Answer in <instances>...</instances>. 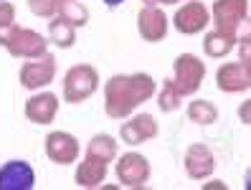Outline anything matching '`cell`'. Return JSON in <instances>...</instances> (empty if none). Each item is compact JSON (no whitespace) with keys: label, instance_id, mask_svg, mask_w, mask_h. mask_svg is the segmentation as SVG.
Here are the masks:
<instances>
[{"label":"cell","instance_id":"6da1fadb","mask_svg":"<svg viewBox=\"0 0 251 190\" xmlns=\"http://www.w3.org/2000/svg\"><path fill=\"white\" fill-rule=\"evenodd\" d=\"M155 94V81L150 74H117L104 86V109L112 119H125L142 101Z\"/></svg>","mask_w":251,"mask_h":190},{"label":"cell","instance_id":"7a4b0ae2","mask_svg":"<svg viewBox=\"0 0 251 190\" xmlns=\"http://www.w3.org/2000/svg\"><path fill=\"white\" fill-rule=\"evenodd\" d=\"M0 46H5L10 56L16 58H38L43 53H49V41L41 33L31 31V28L10 25L0 33Z\"/></svg>","mask_w":251,"mask_h":190},{"label":"cell","instance_id":"3957f363","mask_svg":"<svg viewBox=\"0 0 251 190\" xmlns=\"http://www.w3.org/2000/svg\"><path fill=\"white\" fill-rule=\"evenodd\" d=\"M99 86V74L97 69L89 64H79L69 69V74L64 76V99L69 104H79V101H86Z\"/></svg>","mask_w":251,"mask_h":190},{"label":"cell","instance_id":"277c9868","mask_svg":"<svg viewBox=\"0 0 251 190\" xmlns=\"http://www.w3.org/2000/svg\"><path fill=\"white\" fill-rule=\"evenodd\" d=\"M173 71H175V76H173L175 89H178L180 96H188L201 89L203 76H205V64L193 53H180L173 61Z\"/></svg>","mask_w":251,"mask_h":190},{"label":"cell","instance_id":"5b68a950","mask_svg":"<svg viewBox=\"0 0 251 190\" xmlns=\"http://www.w3.org/2000/svg\"><path fill=\"white\" fill-rule=\"evenodd\" d=\"M249 18V0H216L213 3V23L216 31L236 36L239 25Z\"/></svg>","mask_w":251,"mask_h":190},{"label":"cell","instance_id":"8992f818","mask_svg":"<svg viewBox=\"0 0 251 190\" xmlns=\"http://www.w3.org/2000/svg\"><path fill=\"white\" fill-rule=\"evenodd\" d=\"M53 76H56V58L51 53H43L21 69V86L33 92V89H41V86H49Z\"/></svg>","mask_w":251,"mask_h":190},{"label":"cell","instance_id":"52a82bcc","mask_svg":"<svg viewBox=\"0 0 251 190\" xmlns=\"http://www.w3.org/2000/svg\"><path fill=\"white\" fill-rule=\"evenodd\" d=\"M117 178L127 188H145V183L150 180V163L147 157L137 152H127L117 163Z\"/></svg>","mask_w":251,"mask_h":190},{"label":"cell","instance_id":"ba28073f","mask_svg":"<svg viewBox=\"0 0 251 190\" xmlns=\"http://www.w3.org/2000/svg\"><path fill=\"white\" fill-rule=\"evenodd\" d=\"M173 23H175V28H178L180 33L193 36V33H201L203 28L211 23V13H208V8H205L201 0H190V3H185L183 8H178Z\"/></svg>","mask_w":251,"mask_h":190},{"label":"cell","instance_id":"9c48e42d","mask_svg":"<svg viewBox=\"0 0 251 190\" xmlns=\"http://www.w3.org/2000/svg\"><path fill=\"white\" fill-rule=\"evenodd\" d=\"M36 185L33 167L23 160H10L0 167V190H31Z\"/></svg>","mask_w":251,"mask_h":190},{"label":"cell","instance_id":"30bf717a","mask_svg":"<svg viewBox=\"0 0 251 190\" xmlns=\"http://www.w3.org/2000/svg\"><path fill=\"white\" fill-rule=\"evenodd\" d=\"M46 155H49L51 163H56V165L76 163L79 142H76V137L69 135V132H51L46 137Z\"/></svg>","mask_w":251,"mask_h":190},{"label":"cell","instance_id":"8fae6325","mask_svg":"<svg viewBox=\"0 0 251 190\" xmlns=\"http://www.w3.org/2000/svg\"><path fill=\"white\" fill-rule=\"evenodd\" d=\"M216 86L221 92H246L251 86V69L244 64H224L216 71Z\"/></svg>","mask_w":251,"mask_h":190},{"label":"cell","instance_id":"7c38bea8","mask_svg":"<svg viewBox=\"0 0 251 190\" xmlns=\"http://www.w3.org/2000/svg\"><path fill=\"white\" fill-rule=\"evenodd\" d=\"M137 31L145 41H162L168 33V18H165V13L157 10L155 5H147L140 10V16H137Z\"/></svg>","mask_w":251,"mask_h":190},{"label":"cell","instance_id":"4fadbf2b","mask_svg":"<svg viewBox=\"0 0 251 190\" xmlns=\"http://www.w3.org/2000/svg\"><path fill=\"white\" fill-rule=\"evenodd\" d=\"M216 170V157L213 152L205 147V144H190L188 152H185V172L190 175L193 180H203Z\"/></svg>","mask_w":251,"mask_h":190},{"label":"cell","instance_id":"5bb4252c","mask_svg":"<svg viewBox=\"0 0 251 190\" xmlns=\"http://www.w3.org/2000/svg\"><path fill=\"white\" fill-rule=\"evenodd\" d=\"M120 135H122V142H127V144H142L157 135V122L152 114H137L122 124Z\"/></svg>","mask_w":251,"mask_h":190},{"label":"cell","instance_id":"9a60e30c","mask_svg":"<svg viewBox=\"0 0 251 190\" xmlns=\"http://www.w3.org/2000/svg\"><path fill=\"white\" fill-rule=\"evenodd\" d=\"M56 112H58V99L51 92L33 94L31 99L25 101V117L33 124H49V122H53Z\"/></svg>","mask_w":251,"mask_h":190},{"label":"cell","instance_id":"2e32d148","mask_svg":"<svg viewBox=\"0 0 251 190\" xmlns=\"http://www.w3.org/2000/svg\"><path fill=\"white\" fill-rule=\"evenodd\" d=\"M74 178H76L79 188H97V185L104 183V178H107V163H104V160H99V157L86 155L84 163H79Z\"/></svg>","mask_w":251,"mask_h":190},{"label":"cell","instance_id":"e0dca14e","mask_svg":"<svg viewBox=\"0 0 251 190\" xmlns=\"http://www.w3.org/2000/svg\"><path fill=\"white\" fill-rule=\"evenodd\" d=\"M233 43H236V36L211 31V33H205V38H203V48H205V53H208L211 58H224L233 48Z\"/></svg>","mask_w":251,"mask_h":190},{"label":"cell","instance_id":"ac0fdd59","mask_svg":"<svg viewBox=\"0 0 251 190\" xmlns=\"http://www.w3.org/2000/svg\"><path fill=\"white\" fill-rule=\"evenodd\" d=\"M49 38L56 43L58 48H71L74 41H76V28H74L71 23H66L64 18H53L49 23Z\"/></svg>","mask_w":251,"mask_h":190},{"label":"cell","instance_id":"d6986e66","mask_svg":"<svg viewBox=\"0 0 251 190\" xmlns=\"http://www.w3.org/2000/svg\"><path fill=\"white\" fill-rule=\"evenodd\" d=\"M86 155L99 157V160H104V163H112L117 157V142L109 135H94L89 147H86Z\"/></svg>","mask_w":251,"mask_h":190},{"label":"cell","instance_id":"ffe728a7","mask_svg":"<svg viewBox=\"0 0 251 190\" xmlns=\"http://www.w3.org/2000/svg\"><path fill=\"white\" fill-rule=\"evenodd\" d=\"M188 119L196 122V124H213L218 119V109L211 101L196 99V101H190V107H188Z\"/></svg>","mask_w":251,"mask_h":190},{"label":"cell","instance_id":"44dd1931","mask_svg":"<svg viewBox=\"0 0 251 190\" xmlns=\"http://www.w3.org/2000/svg\"><path fill=\"white\" fill-rule=\"evenodd\" d=\"M58 18H64L74 28H76V25H86V23H89V8L81 5L79 0H64L61 10H58Z\"/></svg>","mask_w":251,"mask_h":190},{"label":"cell","instance_id":"7402d4cb","mask_svg":"<svg viewBox=\"0 0 251 190\" xmlns=\"http://www.w3.org/2000/svg\"><path fill=\"white\" fill-rule=\"evenodd\" d=\"M180 94H178V89H175V84H173V79L170 81H165L162 84V92H160V96H157V107L162 109V112H175L180 107Z\"/></svg>","mask_w":251,"mask_h":190},{"label":"cell","instance_id":"603a6c76","mask_svg":"<svg viewBox=\"0 0 251 190\" xmlns=\"http://www.w3.org/2000/svg\"><path fill=\"white\" fill-rule=\"evenodd\" d=\"M64 0H28V8H31L33 16L38 18H51V16H58Z\"/></svg>","mask_w":251,"mask_h":190},{"label":"cell","instance_id":"cb8c5ba5","mask_svg":"<svg viewBox=\"0 0 251 190\" xmlns=\"http://www.w3.org/2000/svg\"><path fill=\"white\" fill-rule=\"evenodd\" d=\"M13 21H16V5L8 3V0H0V31L10 28Z\"/></svg>","mask_w":251,"mask_h":190},{"label":"cell","instance_id":"d4e9b609","mask_svg":"<svg viewBox=\"0 0 251 190\" xmlns=\"http://www.w3.org/2000/svg\"><path fill=\"white\" fill-rule=\"evenodd\" d=\"M249 46H251V36L246 33V36L241 38V61H239V64H244V66L251 69V53H249Z\"/></svg>","mask_w":251,"mask_h":190},{"label":"cell","instance_id":"484cf974","mask_svg":"<svg viewBox=\"0 0 251 190\" xmlns=\"http://www.w3.org/2000/svg\"><path fill=\"white\" fill-rule=\"evenodd\" d=\"M239 114H241V119H244V124H251V117H249V101H244V107L239 109Z\"/></svg>","mask_w":251,"mask_h":190},{"label":"cell","instance_id":"4316f807","mask_svg":"<svg viewBox=\"0 0 251 190\" xmlns=\"http://www.w3.org/2000/svg\"><path fill=\"white\" fill-rule=\"evenodd\" d=\"M104 3H107L109 8H114V5H120V3H125V0H104Z\"/></svg>","mask_w":251,"mask_h":190},{"label":"cell","instance_id":"83f0119b","mask_svg":"<svg viewBox=\"0 0 251 190\" xmlns=\"http://www.w3.org/2000/svg\"><path fill=\"white\" fill-rule=\"evenodd\" d=\"M160 3H165V5H175V3H180V0H160Z\"/></svg>","mask_w":251,"mask_h":190},{"label":"cell","instance_id":"f1b7e54d","mask_svg":"<svg viewBox=\"0 0 251 190\" xmlns=\"http://www.w3.org/2000/svg\"><path fill=\"white\" fill-rule=\"evenodd\" d=\"M145 5H155V3H160V0H142Z\"/></svg>","mask_w":251,"mask_h":190}]
</instances>
